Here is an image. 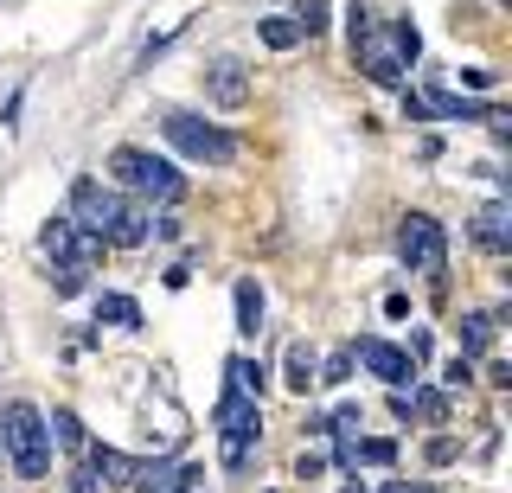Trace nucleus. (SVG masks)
<instances>
[{
  "mask_svg": "<svg viewBox=\"0 0 512 493\" xmlns=\"http://www.w3.org/2000/svg\"><path fill=\"white\" fill-rule=\"evenodd\" d=\"M71 225L77 231H96L109 250H141L154 237L148 205L128 199V193H109L103 180H77L71 186Z\"/></svg>",
  "mask_w": 512,
  "mask_h": 493,
  "instance_id": "f257e3e1",
  "label": "nucleus"
},
{
  "mask_svg": "<svg viewBox=\"0 0 512 493\" xmlns=\"http://www.w3.org/2000/svg\"><path fill=\"white\" fill-rule=\"evenodd\" d=\"M212 429H218V468H224V474H244L250 455H256V442H263V410H256V397L237 385V378H231V385H224V397H218Z\"/></svg>",
  "mask_w": 512,
  "mask_h": 493,
  "instance_id": "f03ea898",
  "label": "nucleus"
},
{
  "mask_svg": "<svg viewBox=\"0 0 512 493\" xmlns=\"http://www.w3.org/2000/svg\"><path fill=\"white\" fill-rule=\"evenodd\" d=\"M0 449H7V468L20 481H45L52 474V429L32 404H7L0 410Z\"/></svg>",
  "mask_w": 512,
  "mask_h": 493,
  "instance_id": "7ed1b4c3",
  "label": "nucleus"
},
{
  "mask_svg": "<svg viewBox=\"0 0 512 493\" xmlns=\"http://www.w3.org/2000/svg\"><path fill=\"white\" fill-rule=\"evenodd\" d=\"M160 135H167V148L180 154V161H205V167L237 161V135L218 129V122H205L199 109H167V116H160Z\"/></svg>",
  "mask_w": 512,
  "mask_h": 493,
  "instance_id": "20e7f679",
  "label": "nucleus"
},
{
  "mask_svg": "<svg viewBox=\"0 0 512 493\" xmlns=\"http://www.w3.org/2000/svg\"><path fill=\"white\" fill-rule=\"evenodd\" d=\"M109 173L122 186H135L141 205H180L186 199V173L173 161H160V154H148V148H116L109 154Z\"/></svg>",
  "mask_w": 512,
  "mask_h": 493,
  "instance_id": "39448f33",
  "label": "nucleus"
},
{
  "mask_svg": "<svg viewBox=\"0 0 512 493\" xmlns=\"http://www.w3.org/2000/svg\"><path fill=\"white\" fill-rule=\"evenodd\" d=\"M39 250H45V276H52V295H84L90 263H84V231L71 218H45L39 225Z\"/></svg>",
  "mask_w": 512,
  "mask_h": 493,
  "instance_id": "423d86ee",
  "label": "nucleus"
},
{
  "mask_svg": "<svg viewBox=\"0 0 512 493\" xmlns=\"http://www.w3.org/2000/svg\"><path fill=\"white\" fill-rule=\"evenodd\" d=\"M346 33H352V65H359L372 84H384V90H397L404 84V58H397V45H391V33H378L372 26V13L352 0V13H346Z\"/></svg>",
  "mask_w": 512,
  "mask_h": 493,
  "instance_id": "0eeeda50",
  "label": "nucleus"
},
{
  "mask_svg": "<svg viewBox=\"0 0 512 493\" xmlns=\"http://www.w3.org/2000/svg\"><path fill=\"white\" fill-rule=\"evenodd\" d=\"M397 263L423 269V276H442V263H448L442 218H429V212H404V218H397Z\"/></svg>",
  "mask_w": 512,
  "mask_h": 493,
  "instance_id": "6e6552de",
  "label": "nucleus"
},
{
  "mask_svg": "<svg viewBox=\"0 0 512 493\" xmlns=\"http://www.w3.org/2000/svg\"><path fill=\"white\" fill-rule=\"evenodd\" d=\"M128 487L135 493H192V487H205V474L192 455H160V461H135Z\"/></svg>",
  "mask_w": 512,
  "mask_h": 493,
  "instance_id": "1a4fd4ad",
  "label": "nucleus"
},
{
  "mask_svg": "<svg viewBox=\"0 0 512 493\" xmlns=\"http://www.w3.org/2000/svg\"><path fill=\"white\" fill-rule=\"evenodd\" d=\"M352 359H365V365H372V378H384L391 391H410V385H416V359L404 353V346L378 340V333H365V340L352 346Z\"/></svg>",
  "mask_w": 512,
  "mask_h": 493,
  "instance_id": "9d476101",
  "label": "nucleus"
},
{
  "mask_svg": "<svg viewBox=\"0 0 512 493\" xmlns=\"http://www.w3.org/2000/svg\"><path fill=\"white\" fill-rule=\"evenodd\" d=\"M205 97H212L218 109H244L250 103V65L231 58V52L205 58Z\"/></svg>",
  "mask_w": 512,
  "mask_h": 493,
  "instance_id": "9b49d317",
  "label": "nucleus"
},
{
  "mask_svg": "<svg viewBox=\"0 0 512 493\" xmlns=\"http://www.w3.org/2000/svg\"><path fill=\"white\" fill-rule=\"evenodd\" d=\"M474 244L487 250V257H506V250H512V205L506 199H487L474 212Z\"/></svg>",
  "mask_w": 512,
  "mask_h": 493,
  "instance_id": "f8f14e48",
  "label": "nucleus"
},
{
  "mask_svg": "<svg viewBox=\"0 0 512 493\" xmlns=\"http://www.w3.org/2000/svg\"><path fill=\"white\" fill-rule=\"evenodd\" d=\"M327 429H333V461H340V474H359V410L352 404L327 410Z\"/></svg>",
  "mask_w": 512,
  "mask_h": 493,
  "instance_id": "ddd939ff",
  "label": "nucleus"
},
{
  "mask_svg": "<svg viewBox=\"0 0 512 493\" xmlns=\"http://www.w3.org/2000/svg\"><path fill=\"white\" fill-rule=\"evenodd\" d=\"M493 333H500V321H493V308H468L455 321V340H461V359H487Z\"/></svg>",
  "mask_w": 512,
  "mask_h": 493,
  "instance_id": "4468645a",
  "label": "nucleus"
},
{
  "mask_svg": "<svg viewBox=\"0 0 512 493\" xmlns=\"http://www.w3.org/2000/svg\"><path fill=\"white\" fill-rule=\"evenodd\" d=\"M90 461L96 474H103V487H128V474H135V461H128L122 449H109V442H84V449H77Z\"/></svg>",
  "mask_w": 512,
  "mask_h": 493,
  "instance_id": "2eb2a0df",
  "label": "nucleus"
},
{
  "mask_svg": "<svg viewBox=\"0 0 512 493\" xmlns=\"http://www.w3.org/2000/svg\"><path fill=\"white\" fill-rule=\"evenodd\" d=\"M231 301H237V333H244V340H256V327H263V289L244 276V282L231 289Z\"/></svg>",
  "mask_w": 512,
  "mask_h": 493,
  "instance_id": "dca6fc26",
  "label": "nucleus"
},
{
  "mask_svg": "<svg viewBox=\"0 0 512 493\" xmlns=\"http://www.w3.org/2000/svg\"><path fill=\"white\" fill-rule=\"evenodd\" d=\"M404 397H410V417H416V423H429V429H436V423H448V391H429V385H410Z\"/></svg>",
  "mask_w": 512,
  "mask_h": 493,
  "instance_id": "f3484780",
  "label": "nucleus"
},
{
  "mask_svg": "<svg viewBox=\"0 0 512 493\" xmlns=\"http://www.w3.org/2000/svg\"><path fill=\"white\" fill-rule=\"evenodd\" d=\"M314 372H320V353H314V346H288L282 385H288V391H314Z\"/></svg>",
  "mask_w": 512,
  "mask_h": 493,
  "instance_id": "a211bd4d",
  "label": "nucleus"
},
{
  "mask_svg": "<svg viewBox=\"0 0 512 493\" xmlns=\"http://www.w3.org/2000/svg\"><path fill=\"white\" fill-rule=\"evenodd\" d=\"M96 321H103V327H141L135 295H96Z\"/></svg>",
  "mask_w": 512,
  "mask_h": 493,
  "instance_id": "6ab92c4d",
  "label": "nucleus"
},
{
  "mask_svg": "<svg viewBox=\"0 0 512 493\" xmlns=\"http://www.w3.org/2000/svg\"><path fill=\"white\" fill-rule=\"evenodd\" d=\"M45 429H52V436H58V442H64L71 455H77V449L90 442V436H84V417H77V410H52V417H45Z\"/></svg>",
  "mask_w": 512,
  "mask_h": 493,
  "instance_id": "aec40b11",
  "label": "nucleus"
},
{
  "mask_svg": "<svg viewBox=\"0 0 512 493\" xmlns=\"http://www.w3.org/2000/svg\"><path fill=\"white\" fill-rule=\"evenodd\" d=\"M256 39L269 45V52H288L301 33H295V20H282V13H269V20H256Z\"/></svg>",
  "mask_w": 512,
  "mask_h": 493,
  "instance_id": "412c9836",
  "label": "nucleus"
},
{
  "mask_svg": "<svg viewBox=\"0 0 512 493\" xmlns=\"http://www.w3.org/2000/svg\"><path fill=\"white\" fill-rule=\"evenodd\" d=\"M295 33L301 39H320V33H327V0H295Z\"/></svg>",
  "mask_w": 512,
  "mask_h": 493,
  "instance_id": "4be33fe9",
  "label": "nucleus"
},
{
  "mask_svg": "<svg viewBox=\"0 0 512 493\" xmlns=\"http://www.w3.org/2000/svg\"><path fill=\"white\" fill-rule=\"evenodd\" d=\"M384 33H391V45H397V58H404V65H416V58H423V33H416L410 20H391Z\"/></svg>",
  "mask_w": 512,
  "mask_h": 493,
  "instance_id": "5701e85b",
  "label": "nucleus"
},
{
  "mask_svg": "<svg viewBox=\"0 0 512 493\" xmlns=\"http://www.w3.org/2000/svg\"><path fill=\"white\" fill-rule=\"evenodd\" d=\"M346 378H352V353H333V359H320L314 385H346Z\"/></svg>",
  "mask_w": 512,
  "mask_h": 493,
  "instance_id": "b1692460",
  "label": "nucleus"
},
{
  "mask_svg": "<svg viewBox=\"0 0 512 493\" xmlns=\"http://www.w3.org/2000/svg\"><path fill=\"white\" fill-rule=\"evenodd\" d=\"M359 461H372V468H391V461H397V442H384V436L365 442V436H359Z\"/></svg>",
  "mask_w": 512,
  "mask_h": 493,
  "instance_id": "393cba45",
  "label": "nucleus"
},
{
  "mask_svg": "<svg viewBox=\"0 0 512 493\" xmlns=\"http://www.w3.org/2000/svg\"><path fill=\"white\" fill-rule=\"evenodd\" d=\"M71 493H109V487H103V474H96L84 455H77V468H71Z\"/></svg>",
  "mask_w": 512,
  "mask_h": 493,
  "instance_id": "a878e982",
  "label": "nucleus"
},
{
  "mask_svg": "<svg viewBox=\"0 0 512 493\" xmlns=\"http://www.w3.org/2000/svg\"><path fill=\"white\" fill-rule=\"evenodd\" d=\"M442 385H448V391H455V385H474V359H461V353H455V359L442 365Z\"/></svg>",
  "mask_w": 512,
  "mask_h": 493,
  "instance_id": "bb28decb",
  "label": "nucleus"
},
{
  "mask_svg": "<svg viewBox=\"0 0 512 493\" xmlns=\"http://www.w3.org/2000/svg\"><path fill=\"white\" fill-rule=\"evenodd\" d=\"M295 474H301V481H320V474H327V455L301 449V455H295Z\"/></svg>",
  "mask_w": 512,
  "mask_h": 493,
  "instance_id": "cd10ccee",
  "label": "nucleus"
},
{
  "mask_svg": "<svg viewBox=\"0 0 512 493\" xmlns=\"http://www.w3.org/2000/svg\"><path fill=\"white\" fill-rule=\"evenodd\" d=\"M487 129H493V141H506V135H512V116H506L500 103H487Z\"/></svg>",
  "mask_w": 512,
  "mask_h": 493,
  "instance_id": "c85d7f7f",
  "label": "nucleus"
},
{
  "mask_svg": "<svg viewBox=\"0 0 512 493\" xmlns=\"http://www.w3.org/2000/svg\"><path fill=\"white\" fill-rule=\"evenodd\" d=\"M404 116H410V122H429V109H423V90H404Z\"/></svg>",
  "mask_w": 512,
  "mask_h": 493,
  "instance_id": "c756f323",
  "label": "nucleus"
},
{
  "mask_svg": "<svg viewBox=\"0 0 512 493\" xmlns=\"http://www.w3.org/2000/svg\"><path fill=\"white\" fill-rule=\"evenodd\" d=\"M455 455H461V449H455V442H448V436H442V442H429V461H436V468H448V461H455Z\"/></svg>",
  "mask_w": 512,
  "mask_h": 493,
  "instance_id": "7c9ffc66",
  "label": "nucleus"
},
{
  "mask_svg": "<svg viewBox=\"0 0 512 493\" xmlns=\"http://www.w3.org/2000/svg\"><path fill=\"white\" fill-rule=\"evenodd\" d=\"M378 493H410V481H384V487H378Z\"/></svg>",
  "mask_w": 512,
  "mask_h": 493,
  "instance_id": "2f4dec72",
  "label": "nucleus"
},
{
  "mask_svg": "<svg viewBox=\"0 0 512 493\" xmlns=\"http://www.w3.org/2000/svg\"><path fill=\"white\" fill-rule=\"evenodd\" d=\"M192 493H205V487H192Z\"/></svg>",
  "mask_w": 512,
  "mask_h": 493,
  "instance_id": "473e14b6",
  "label": "nucleus"
}]
</instances>
